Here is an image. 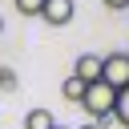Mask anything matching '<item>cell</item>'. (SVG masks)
I'll return each instance as SVG.
<instances>
[{"label":"cell","instance_id":"obj_1","mask_svg":"<svg viewBox=\"0 0 129 129\" xmlns=\"http://www.w3.org/2000/svg\"><path fill=\"white\" fill-rule=\"evenodd\" d=\"M113 101H117V93L109 89V85H89L85 89V97H81V109L89 113V121H97V125H105L109 117H113Z\"/></svg>","mask_w":129,"mask_h":129},{"label":"cell","instance_id":"obj_2","mask_svg":"<svg viewBox=\"0 0 129 129\" xmlns=\"http://www.w3.org/2000/svg\"><path fill=\"white\" fill-rule=\"evenodd\" d=\"M101 85H109L113 93L129 89V52H109V56H101Z\"/></svg>","mask_w":129,"mask_h":129},{"label":"cell","instance_id":"obj_3","mask_svg":"<svg viewBox=\"0 0 129 129\" xmlns=\"http://www.w3.org/2000/svg\"><path fill=\"white\" fill-rule=\"evenodd\" d=\"M73 16H77V4H73V0H44V4H40V20L52 24V28L69 24Z\"/></svg>","mask_w":129,"mask_h":129},{"label":"cell","instance_id":"obj_4","mask_svg":"<svg viewBox=\"0 0 129 129\" xmlns=\"http://www.w3.org/2000/svg\"><path fill=\"white\" fill-rule=\"evenodd\" d=\"M73 77H77L81 85H97V81H101V56H97V52H81L77 64H73Z\"/></svg>","mask_w":129,"mask_h":129},{"label":"cell","instance_id":"obj_5","mask_svg":"<svg viewBox=\"0 0 129 129\" xmlns=\"http://www.w3.org/2000/svg\"><path fill=\"white\" fill-rule=\"evenodd\" d=\"M24 129H56V117H52V109H28L24 113Z\"/></svg>","mask_w":129,"mask_h":129},{"label":"cell","instance_id":"obj_6","mask_svg":"<svg viewBox=\"0 0 129 129\" xmlns=\"http://www.w3.org/2000/svg\"><path fill=\"white\" fill-rule=\"evenodd\" d=\"M85 89H89V85H81V81H77V77L69 73V77H64V85H60V97H64V101H77V105H81Z\"/></svg>","mask_w":129,"mask_h":129},{"label":"cell","instance_id":"obj_7","mask_svg":"<svg viewBox=\"0 0 129 129\" xmlns=\"http://www.w3.org/2000/svg\"><path fill=\"white\" fill-rule=\"evenodd\" d=\"M113 117L129 129V89H121V93H117V101H113Z\"/></svg>","mask_w":129,"mask_h":129},{"label":"cell","instance_id":"obj_8","mask_svg":"<svg viewBox=\"0 0 129 129\" xmlns=\"http://www.w3.org/2000/svg\"><path fill=\"white\" fill-rule=\"evenodd\" d=\"M40 4L44 0H16V12L20 16H40Z\"/></svg>","mask_w":129,"mask_h":129},{"label":"cell","instance_id":"obj_9","mask_svg":"<svg viewBox=\"0 0 129 129\" xmlns=\"http://www.w3.org/2000/svg\"><path fill=\"white\" fill-rule=\"evenodd\" d=\"M0 89H16V73L12 69H0Z\"/></svg>","mask_w":129,"mask_h":129},{"label":"cell","instance_id":"obj_10","mask_svg":"<svg viewBox=\"0 0 129 129\" xmlns=\"http://www.w3.org/2000/svg\"><path fill=\"white\" fill-rule=\"evenodd\" d=\"M101 4H105L109 12H125V8H129V0H101Z\"/></svg>","mask_w":129,"mask_h":129},{"label":"cell","instance_id":"obj_11","mask_svg":"<svg viewBox=\"0 0 129 129\" xmlns=\"http://www.w3.org/2000/svg\"><path fill=\"white\" fill-rule=\"evenodd\" d=\"M77 129H101V125H97V121H85V125H77Z\"/></svg>","mask_w":129,"mask_h":129},{"label":"cell","instance_id":"obj_12","mask_svg":"<svg viewBox=\"0 0 129 129\" xmlns=\"http://www.w3.org/2000/svg\"><path fill=\"white\" fill-rule=\"evenodd\" d=\"M0 32H4V16H0Z\"/></svg>","mask_w":129,"mask_h":129},{"label":"cell","instance_id":"obj_13","mask_svg":"<svg viewBox=\"0 0 129 129\" xmlns=\"http://www.w3.org/2000/svg\"><path fill=\"white\" fill-rule=\"evenodd\" d=\"M56 129H64V125H56Z\"/></svg>","mask_w":129,"mask_h":129}]
</instances>
